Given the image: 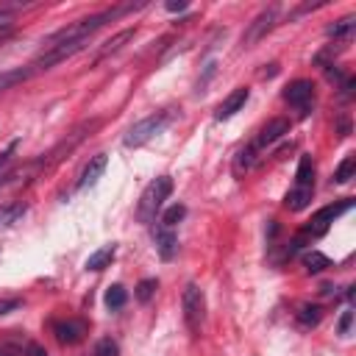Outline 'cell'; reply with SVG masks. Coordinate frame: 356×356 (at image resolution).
<instances>
[{"mask_svg":"<svg viewBox=\"0 0 356 356\" xmlns=\"http://www.w3.org/2000/svg\"><path fill=\"white\" fill-rule=\"evenodd\" d=\"M175 250H178V236H175V231L159 222V228H156V253H159L164 261H170V259L175 256Z\"/></svg>","mask_w":356,"mask_h":356,"instance_id":"cell-10","label":"cell"},{"mask_svg":"<svg viewBox=\"0 0 356 356\" xmlns=\"http://www.w3.org/2000/svg\"><path fill=\"white\" fill-rule=\"evenodd\" d=\"M314 86H312V81H292L286 89H284V100L289 103V106H295V108H300V114L306 117L309 114V106H312V100H314V92H312Z\"/></svg>","mask_w":356,"mask_h":356,"instance_id":"cell-5","label":"cell"},{"mask_svg":"<svg viewBox=\"0 0 356 356\" xmlns=\"http://www.w3.org/2000/svg\"><path fill=\"white\" fill-rule=\"evenodd\" d=\"M95 356H120V348L111 337H103L97 345H95Z\"/></svg>","mask_w":356,"mask_h":356,"instance_id":"cell-24","label":"cell"},{"mask_svg":"<svg viewBox=\"0 0 356 356\" xmlns=\"http://www.w3.org/2000/svg\"><path fill=\"white\" fill-rule=\"evenodd\" d=\"M312 195H314V184H295L286 197H284V206L289 211H303L309 203H312Z\"/></svg>","mask_w":356,"mask_h":356,"instance_id":"cell-9","label":"cell"},{"mask_svg":"<svg viewBox=\"0 0 356 356\" xmlns=\"http://www.w3.org/2000/svg\"><path fill=\"white\" fill-rule=\"evenodd\" d=\"M350 325H353V312L345 309L342 317H339V334H350Z\"/></svg>","mask_w":356,"mask_h":356,"instance_id":"cell-27","label":"cell"},{"mask_svg":"<svg viewBox=\"0 0 356 356\" xmlns=\"http://www.w3.org/2000/svg\"><path fill=\"white\" fill-rule=\"evenodd\" d=\"M353 172H356V159H353V156H345V159L339 161V167L334 170V181H337V184H348V181L353 178Z\"/></svg>","mask_w":356,"mask_h":356,"instance_id":"cell-21","label":"cell"},{"mask_svg":"<svg viewBox=\"0 0 356 356\" xmlns=\"http://www.w3.org/2000/svg\"><path fill=\"white\" fill-rule=\"evenodd\" d=\"M134 33H136V28H125V31H120L114 39L103 42V47H100V53H97V58H95V61H100V58H106V56L117 53V50H120L125 42H131V39H134Z\"/></svg>","mask_w":356,"mask_h":356,"instance_id":"cell-14","label":"cell"},{"mask_svg":"<svg viewBox=\"0 0 356 356\" xmlns=\"http://www.w3.org/2000/svg\"><path fill=\"white\" fill-rule=\"evenodd\" d=\"M275 14H278V8L273 6V8H267V11H261L256 19H253V25H250V31H248V36H245V44H253V42H259L270 28H273V22H275Z\"/></svg>","mask_w":356,"mask_h":356,"instance_id":"cell-11","label":"cell"},{"mask_svg":"<svg viewBox=\"0 0 356 356\" xmlns=\"http://www.w3.org/2000/svg\"><path fill=\"white\" fill-rule=\"evenodd\" d=\"M114 253H117V248L114 245H103V248H97L95 253H89V259H86V270H106L108 264H111V259H114Z\"/></svg>","mask_w":356,"mask_h":356,"instance_id":"cell-13","label":"cell"},{"mask_svg":"<svg viewBox=\"0 0 356 356\" xmlns=\"http://www.w3.org/2000/svg\"><path fill=\"white\" fill-rule=\"evenodd\" d=\"M33 72H36L33 67H17V70H8V72H0V92L17 86V83H22V81H28Z\"/></svg>","mask_w":356,"mask_h":356,"instance_id":"cell-16","label":"cell"},{"mask_svg":"<svg viewBox=\"0 0 356 356\" xmlns=\"http://www.w3.org/2000/svg\"><path fill=\"white\" fill-rule=\"evenodd\" d=\"M253 153H256V147H253V145L236 153V172H242V170H250V164H253V159H256Z\"/></svg>","mask_w":356,"mask_h":356,"instance_id":"cell-25","label":"cell"},{"mask_svg":"<svg viewBox=\"0 0 356 356\" xmlns=\"http://www.w3.org/2000/svg\"><path fill=\"white\" fill-rule=\"evenodd\" d=\"M181 309H184V323L192 334H200L203 328V317H206V300H203V292L195 281H189L184 286V295H181Z\"/></svg>","mask_w":356,"mask_h":356,"instance_id":"cell-3","label":"cell"},{"mask_svg":"<svg viewBox=\"0 0 356 356\" xmlns=\"http://www.w3.org/2000/svg\"><path fill=\"white\" fill-rule=\"evenodd\" d=\"M303 267H306V273H323L325 267H331V259L320 250H306L303 253Z\"/></svg>","mask_w":356,"mask_h":356,"instance_id":"cell-17","label":"cell"},{"mask_svg":"<svg viewBox=\"0 0 356 356\" xmlns=\"http://www.w3.org/2000/svg\"><path fill=\"white\" fill-rule=\"evenodd\" d=\"M170 120H172V111H170V108L156 111V114H150V117L139 120V122L125 134L122 145H125V147H139V145H145L147 139H153L156 134H161V131H164V125H167Z\"/></svg>","mask_w":356,"mask_h":356,"instance_id":"cell-2","label":"cell"},{"mask_svg":"<svg viewBox=\"0 0 356 356\" xmlns=\"http://www.w3.org/2000/svg\"><path fill=\"white\" fill-rule=\"evenodd\" d=\"M19 306H22L19 298H0V317L8 314V312H14V309H19Z\"/></svg>","mask_w":356,"mask_h":356,"instance_id":"cell-26","label":"cell"},{"mask_svg":"<svg viewBox=\"0 0 356 356\" xmlns=\"http://www.w3.org/2000/svg\"><path fill=\"white\" fill-rule=\"evenodd\" d=\"M248 97H250V89L248 86H239V89H234L220 106H217V120H231L236 111H242V106L248 103Z\"/></svg>","mask_w":356,"mask_h":356,"instance_id":"cell-7","label":"cell"},{"mask_svg":"<svg viewBox=\"0 0 356 356\" xmlns=\"http://www.w3.org/2000/svg\"><path fill=\"white\" fill-rule=\"evenodd\" d=\"M164 8L175 14V11H184V8H186V3H184V0H167V6H164Z\"/></svg>","mask_w":356,"mask_h":356,"instance_id":"cell-30","label":"cell"},{"mask_svg":"<svg viewBox=\"0 0 356 356\" xmlns=\"http://www.w3.org/2000/svg\"><path fill=\"white\" fill-rule=\"evenodd\" d=\"M53 334L61 345H78L86 334H89V325L83 320H58L53 325Z\"/></svg>","mask_w":356,"mask_h":356,"instance_id":"cell-6","label":"cell"},{"mask_svg":"<svg viewBox=\"0 0 356 356\" xmlns=\"http://www.w3.org/2000/svg\"><path fill=\"white\" fill-rule=\"evenodd\" d=\"M11 28V8L0 6V31H8Z\"/></svg>","mask_w":356,"mask_h":356,"instance_id":"cell-29","label":"cell"},{"mask_svg":"<svg viewBox=\"0 0 356 356\" xmlns=\"http://www.w3.org/2000/svg\"><path fill=\"white\" fill-rule=\"evenodd\" d=\"M295 184H314V161L312 156H300L295 170Z\"/></svg>","mask_w":356,"mask_h":356,"instance_id":"cell-18","label":"cell"},{"mask_svg":"<svg viewBox=\"0 0 356 356\" xmlns=\"http://www.w3.org/2000/svg\"><path fill=\"white\" fill-rule=\"evenodd\" d=\"M156 289H159V281H156V278H142V281L136 284V292H134V295H136L139 303H150V298L156 295Z\"/></svg>","mask_w":356,"mask_h":356,"instance_id":"cell-22","label":"cell"},{"mask_svg":"<svg viewBox=\"0 0 356 356\" xmlns=\"http://www.w3.org/2000/svg\"><path fill=\"white\" fill-rule=\"evenodd\" d=\"M284 134H289V120H284V117H273V120L259 131V136H256L253 147H267V145L278 142Z\"/></svg>","mask_w":356,"mask_h":356,"instance_id":"cell-8","label":"cell"},{"mask_svg":"<svg viewBox=\"0 0 356 356\" xmlns=\"http://www.w3.org/2000/svg\"><path fill=\"white\" fill-rule=\"evenodd\" d=\"M350 209H353V200H350V197H345V200H339V203H328V206H323L320 211L312 214L309 225L303 228V236H323V234L328 231V225H331L339 214H345V211H350Z\"/></svg>","mask_w":356,"mask_h":356,"instance_id":"cell-4","label":"cell"},{"mask_svg":"<svg viewBox=\"0 0 356 356\" xmlns=\"http://www.w3.org/2000/svg\"><path fill=\"white\" fill-rule=\"evenodd\" d=\"M298 323L300 325H306V328H312V325H317L320 323V317H323V312H320V306H312V303H303L300 309H298Z\"/></svg>","mask_w":356,"mask_h":356,"instance_id":"cell-20","label":"cell"},{"mask_svg":"<svg viewBox=\"0 0 356 356\" xmlns=\"http://www.w3.org/2000/svg\"><path fill=\"white\" fill-rule=\"evenodd\" d=\"M11 178H14V172H0V189H3V186H6Z\"/></svg>","mask_w":356,"mask_h":356,"instance_id":"cell-31","label":"cell"},{"mask_svg":"<svg viewBox=\"0 0 356 356\" xmlns=\"http://www.w3.org/2000/svg\"><path fill=\"white\" fill-rule=\"evenodd\" d=\"M103 170H106V153H97V156H92V159H89V164H86V167H83V172H81L78 189L95 186V184H97V178L103 175Z\"/></svg>","mask_w":356,"mask_h":356,"instance_id":"cell-12","label":"cell"},{"mask_svg":"<svg viewBox=\"0 0 356 356\" xmlns=\"http://www.w3.org/2000/svg\"><path fill=\"white\" fill-rule=\"evenodd\" d=\"M25 356H47V350L39 342H25Z\"/></svg>","mask_w":356,"mask_h":356,"instance_id":"cell-28","label":"cell"},{"mask_svg":"<svg viewBox=\"0 0 356 356\" xmlns=\"http://www.w3.org/2000/svg\"><path fill=\"white\" fill-rule=\"evenodd\" d=\"M106 306L114 312V309H122L125 306V300H128V292H125V286H120V284H111L108 289H106Z\"/></svg>","mask_w":356,"mask_h":356,"instance_id":"cell-19","label":"cell"},{"mask_svg":"<svg viewBox=\"0 0 356 356\" xmlns=\"http://www.w3.org/2000/svg\"><path fill=\"white\" fill-rule=\"evenodd\" d=\"M0 356H17V353H14V350H8V348H3V345H0Z\"/></svg>","mask_w":356,"mask_h":356,"instance_id":"cell-32","label":"cell"},{"mask_svg":"<svg viewBox=\"0 0 356 356\" xmlns=\"http://www.w3.org/2000/svg\"><path fill=\"white\" fill-rule=\"evenodd\" d=\"M353 31H356V17H345V19H339V22L325 28V33L331 39H339V42H348L353 36Z\"/></svg>","mask_w":356,"mask_h":356,"instance_id":"cell-15","label":"cell"},{"mask_svg":"<svg viewBox=\"0 0 356 356\" xmlns=\"http://www.w3.org/2000/svg\"><path fill=\"white\" fill-rule=\"evenodd\" d=\"M170 192H172V178H170V175L153 178V181L145 186V192H142V197H139V203H136V217H139V222H153L156 214L161 211L164 200L170 197Z\"/></svg>","mask_w":356,"mask_h":356,"instance_id":"cell-1","label":"cell"},{"mask_svg":"<svg viewBox=\"0 0 356 356\" xmlns=\"http://www.w3.org/2000/svg\"><path fill=\"white\" fill-rule=\"evenodd\" d=\"M184 214H186V206H184V203H172V206L164 211V217H161V225H167V228H175V225L184 220Z\"/></svg>","mask_w":356,"mask_h":356,"instance_id":"cell-23","label":"cell"}]
</instances>
